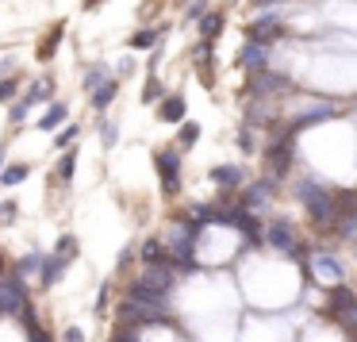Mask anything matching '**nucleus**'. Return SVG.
<instances>
[{
	"label": "nucleus",
	"mask_w": 357,
	"mask_h": 342,
	"mask_svg": "<svg viewBox=\"0 0 357 342\" xmlns=\"http://www.w3.org/2000/svg\"><path fill=\"white\" fill-rule=\"evenodd\" d=\"M300 200H303V208H307V216L315 219L323 231H334L338 211H334V196L331 193H323L315 181H303V185H300Z\"/></svg>",
	"instance_id": "nucleus-1"
},
{
	"label": "nucleus",
	"mask_w": 357,
	"mask_h": 342,
	"mask_svg": "<svg viewBox=\"0 0 357 342\" xmlns=\"http://www.w3.org/2000/svg\"><path fill=\"white\" fill-rule=\"evenodd\" d=\"M27 304H31V300H27V285H24V277H16V273H4V277H0V315L20 319Z\"/></svg>",
	"instance_id": "nucleus-2"
},
{
	"label": "nucleus",
	"mask_w": 357,
	"mask_h": 342,
	"mask_svg": "<svg viewBox=\"0 0 357 342\" xmlns=\"http://www.w3.org/2000/svg\"><path fill=\"white\" fill-rule=\"evenodd\" d=\"M292 142H296V135L288 131H277L269 139V150H265V162H269V173L273 177H280V173H288V165H292Z\"/></svg>",
	"instance_id": "nucleus-3"
},
{
	"label": "nucleus",
	"mask_w": 357,
	"mask_h": 342,
	"mask_svg": "<svg viewBox=\"0 0 357 342\" xmlns=\"http://www.w3.org/2000/svg\"><path fill=\"white\" fill-rule=\"evenodd\" d=\"M135 281H139V285H146V288H154V292H162V296H169L177 273H173L169 262H158V265H142V273Z\"/></svg>",
	"instance_id": "nucleus-4"
},
{
	"label": "nucleus",
	"mask_w": 357,
	"mask_h": 342,
	"mask_svg": "<svg viewBox=\"0 0 357 342\" xmlns=\"http://www.w3.org/2000/svg\"><path fill=\"white\" fill-rule=\"evenodd\" d=\"M154 165H158V177H162V188L173 196L181 188V154L177 150H162V154H154Z\"/></svg>",
	"instance_id": "nucleus-5"
},
{
	"label": "nucleus",
	"mask_w": 357,
	"mask_h": 342,
	"mask_svg": "<svg viewBox=\"0 0 357 342\" xmlns=\"http://www.w3.org/2000/svg\"><path fill=\"white\" fill-rule=\"evenodd\" d=\"M288 89H292V81H288L284 73L261 70V73H254V77H250L246 93H250V96H269V93H288Z\"/></svg>",
	"instance_id": "nucleus-6"
},
{
	"label": "nucleus",
	"mask_w": 357,
	"mask_h": 342,
	"mask_svg": "<svg viewBox=\"0 0 357 342\" xmlns=\"http://www.w3.org/2000/svg\"><path fill=\"white\" fill-rule=\"evenodd\" d=\"M246 31H250V43H257V47H269L273 39H280V35H284V27H280L277 16H261V20H254Z\"/></svg>",
	"instance_id": "nucleus-7"
},
{
	"label": "nucleus",
	"mask_w": 357,
	"mask_h": 342,
	"mask_svg": "<svg viewBox=\"0 0 357 342\" xmlns=\"http://www.w3.org/2000/svg\"><path fill=\"white\" fill-rule=\"evenodd\" d=\"M265 239H269V246H277V250H284V254L300 258V246H296V235H292V227H288V223H273L269 231H265Z\"/></svg>",
	"instance_id": "nucleus-8"
},
{
	"label": "nucleus",
	"mask_w": 357,
	"mask_h": 342,
	"mask_svg": "<svg viewBox=\"0 0 357 342\" xmlns=\"http://www.w3.org/2000/svg\"><path fill=\"white\" fill-rule=\"evenodd\" d=\"M62 273H66V262H62L58 254L43 258V265H39V285H43V292H47V288H54L58 281H62Z\"/></svg>",
	"instance_id": "nucleus-9"
},
{
	"label": "nucleus",
	"mask_w": 357,
	"mask_h": 342,
	"mask_svg": "<svg viewBox=\"0 0 357 342\" xmlns=\"http://www.w3.org/2000/svg\"><path fill=\"white\" fill-rule=\"evenodd\" d=\"M334 112H338V104H331V101H319L315 108H307V112H303V116L296 119L292 127H288V131L296 135V131H300V127H311V124H319V119H331Z\"/></svg>",
	"instance_id": "nucleus-10"
},
{
	"label": "nucleus",
	"mask_w": 357,
	"mask_h": 342,
	"mask_svg": "<svg viewBox=\"0 0 357 342\" xmlns=\"http://www.w3.org/2000/svg\"><path fill=\"white\" fill-rule=\"evenodd\" d=\"M265 58H269V47H257V43H246V47L238 50V66H246V70H254V73L265 70Z\"/></svg>",
	"instance_id": "nucleus-11"
},
{
	"label": "nucleus",
	"mask_w": 357,
	"mask_h": 342,
	"mask_svg": "<svg viewBox=\"0 0 357 342\" xmlns=\"http://www.w3.org/2000/svg\"><path fill=\"white\" fill-rule=\"evenodd\" d=\"M269 193H273V181H257V185H250L246 193H242V211L261 208V204L269 200Z\"/></svg>",
	"instance_id": "nucleus-12"
},
{
	"label": "nucleus",
	"mask_w": 357,
	"mask_h": 342,
	"mask_svg": "<svg viewBox=\"0 0 357 342\" xmlns=\"http://www.w3.org/2000/svg\"><path fill=\"white\" fill-rule=\"evenodd\" d=\"M158 119H162V124H181V119H185V101H181V96H162Z\"/></svg>",
	"instance_id": "nucleus-13"
},
{
	"label": "nucleus",
	"mask_w": 357,
	"mask_h": 342,
	"mask_svg": "<svg viewBox=\"0 0 357 342\" xmlns=\"http://www.w3.org/2000/svg\"><path fill=\"white\" fill-rule=\"evenodd\" d=\"M211 181H215L219 188L242 185V165H215V170H211Z\"/></svg>",
	"instance_id": "nucleus-14"
},
{
	"label": "nucleus",
	"mask_w": 357,
	"mask_h": 342,
	"mask_svg": "<svg viewBox=\"0 0 357 342\" xmlns=\"http://www.w3.org/2000/svg\"><path fill=\"white\" fill-rule=\"evenodd\" d=\"M311 269H315L323 281H338L342 277V265L334 262L331 254H315V258H311Z\"/></svg>",
	"instance_id": "nucleus-15"
},
{
	"label": "nucleus",
	"mask_w": 357,
	"mask_h": 342,
	"mask_svg": "<svg viewBox=\"0 0 357 342\" xmlns=\"http://www.w3.org/2000/svg\"><path fill=\"white\" fill-rule=\"evenodd\" d=\"M116 93H119V81H116V77H108L100 89H93V108H96V112H104L112 101H116Z\"/></svg>",
	"instance_id": "nucleus-16"
},
{
	"label": "nucleus",
	"mask_w": 357,
	"mask_h": 342,
	"mask_svg": "<svg viewBox=\"0 0 357 342\" xmlns=\"http://www.w3.org/2000/svg\"><path fill=\"white\" fill-rule=\"evenodd\" d=\"M219 31H223V12H204V16H200V35H204V43H211Z\"/></svg>",
	"instance_id": "nucleus-17"
},
{
	"label": "nucleus",
	"mask_w": 357,
	"mask_h": 342,
	"mask_svg": "<svg viewBox=\"0 0 357 342\" xmlns=\"http://www.w3.org/2000/svg\"><path fill=\"white\" fill-rule=\"evenodd\" d=\"M139 258H142V265H158V262H165V246H162V239H146V242H142V250H139Z\"/></svg>",
	"instance_id": "nucleus-18"
},
{
	"label": "nucleus",
	"mask_w": 357,
	"mask_h": 342,
	"mask_svg": "<svg viewBox=\"0 0 357 342\" xmlns=\"http://www.w3.org/2000/svg\"><path fill=\"white\" fill-rule=\"evenodd\" d=\"M334 319H338V323L346 327V331H354V334H357V296H354L349 304H342V308L334 311Z\"/></svg>",
	"instance_id": "nucleus-19"
},
{
	"label": "nucleus",
	"mask_w": 357,
	"mask_h": 342,
	"mask_svg": "<svg viewBox=\"0 0 357 342\" xmlns=\"http://www.w3.org/2000/svg\"><path fill=\"white\" fill-rule=\"evenodd\" d=\"M246 116H250V124H273V116H277V108H269L265 101H254L246 108Z\"/></svg>",
	"instance_id": "nucleus-20"
},
{
	"label": "nucleus",
	"mask_w": 357,
	"mask_h": 342,
	"mask_svg": "<svg viewBox=\"0 0 357 342\" xmlns=\"http://www.w3.org/2000/svg\"><path fill=\"white\" fill-rule=\"evenodd\" d=\"M334 227H338V235H342V239H354V235H357V208L342 211V216L334 219Z\"/></svg>",
	"instance_id": "nucleus-21"
},
{
	"label": "nucleus",
	"mask_w": 357,
	"mask_h": 342,
	"mask_svg": "<svg viewBox=\"0 0 357 342\" xmlns=\"http://www.w3.org/2000/svg\"><path fill=\"white\" fill-rule=\"evenodd\" d=\"M50 93H54V81H35V85L31 89H27V96H24V104H27V108H31V104H39L43 101V96H50Z\"/></svg>",
	"instance_id": "nucleus-22"
},
{
	"label": "nucleus",
	"mask_w": 357,
	"mask_h": 342,
	"mask_svg": "<svg viewBox=\"0 0 357 342\" xmlns=\"http://www.w3.org/2000/svg\"><path fill=\"white\" fill-rule=\"evenodd\" d=\"M158 35H162V27H142V31H135L131 47H135V50H150V47L158 43Z\"/></svg>",
	"instance_id": "nucleus-23"
},
{
	"label": "nucleus",
	"mask_w": 357,
	"mask_h": 342,
	"mask_svg": "<svg viewBox=\"0 0 357 342\" xmlns=\"http://www.w3.org/2000/svg\"><path fill=\"white\" fill-rule=\"evenodd\" d=\"M39 265H43V254H24L12 265V273H16V277H27V273H39Z\"/></svg>",
	"instance_id": "nucleus-24"
},
{
	"label": "nucleus",
	"mask_w": 357,
	"mask_h": 342,
	"mask_svg": "<svg viewBox=\"0 0 357 342\" xmlns=\"http://www.w3.org/2000/svg\"><path fill=\"white\" fill-rule=\"evenodd\" d=\"M66 116H70V112H66V104H50V112L39 119V127H43V131H54V127L62 124Z\"/></svg>",
	"instance_id": "nucleus-25"
},
{
	"label": "nucleus",
	"mask_w": 357,
	"mask_h": 342,
	"mask_svg": "<svg viewBox=\"0 0 357 342\" xmlns=\"http://www.w3.org/2000/svg\"><path fill=\"white\" fill-rule=\"evenodd\" d=\"M104 81H108V66H100V62L89 66V73H85V89H89V93H93V89H100Z\"/></svg>",
	"instance_id": "nucleus-26"
},
{
	"label": "nucleus",
	"mask_w": 357,
	"mask_h": 342,
	"mask_svg": "<svg viewBox=\"0 0 357 342\" xmlns=\"http://www.w3.org/2000/svg\"><path fill=\"white\" fill-rule=\"evenodd\" d=\"M58 258H62L66 265L73 262V258H77V239H73V235H62V239H58V250H54Z\"/></svg>",
	"instance_id": "nucleus-27"
},
{
	"label": "nucleus",
	"mask_w": 357,
	"mask_h": 342,
	"mask_svg": "<svg viewBox=\"0 0 357 342\" xmlns=\"http://www.w3.org/2000/svg\"><path fill=\"white\" fill-rule=\"evenodd\" d=\"M58 39H62V27H54V35L39 43V62H50V58H54V50H58Z\"/></svg>",
	"instance_id": "nucleus-28"
},
{
	"label": "nucleus",
	"mask_w": 357,
	"mask_h": 342,
	"mask_svg": "<svg viewBox=\"0 0 357 342\" xmlns=\"http://www.w3.org/2000/svg\"><path fill=\"white\" fill-rule=\"evenodd\" d=\"M73 165H77V150H66L62 162H58V177L70 181V177H73Z\"/></svg>",
	"instance_id": "nucleus-29"
},
{
	"label": "nucleus",
	"mask_w": 357,
	"mask_h": 342,
	"mask_svg": "<svg viewBox=\"0 0 357 342\" xmlns=\"http://www.w3.org/2000/svg\"><path fill=\"white\" fill-rule=\"evenodd\" d=\"M27 177V165H8V170H0V181L4 185H20Z\"/></svg>",
	"instance_id": "nucleus-30"
},
{
	"label": "nucleus",
	"mask_w": 357,
	"mask_h": 342,
	"mask_svg": "<svg viewBox=\"0 0 357 342\" xmlns=\"http://www.w3.org/2000/svg\"><path fill=\"white\" fill-rule=\"evenodd\" d=\"M16 89H20L16 73H12V77H4V81H0V104H4V101H12V96H16Z\"/></svg>",
	"instance_id": "nucleus-31"
},
{
	"label": "nucleus",
	"mask_w": 357,
	"mask_h": 342,
	"mask_svg": "<svg viewBox=\"0 0 357 342\" xmlns=\"http://www.w3.org/2000/svg\"><path fill=\"white\" fill-rule=\"evenodd\" d=\"M349 300H354V292H349V288H342V285L331 288V308H334V311H338L342 304H349Z\"/></svg>",
	"instance_id": "nucleus-32"
},
{
	"label": "nucleus",
	"mask_w": 357,
	"mask_h": 342,
	"mask_svg": "<svg viewBox=\"0 0 357 342\" xmlns=\"http://www.w3.org/2000/svg\"><path fill=\"white\" fill-rule=\"evenodd\" d=\"M196 139H200V127H196V124H181V147H192Z\"/></svg>",
	"instance_id": "nucleus-33"
},
{
	"label": "nucleus",
	"mask_w": 357,
	"mask_h": 342,
	"mask_svg": "<svg viewBox=\"0 0 357 342\" xmlns=\"http://www.w3.org/2000/svg\"><path fill=\"white\" fill-rule=\"evenodd\" d=\"M70 142H77V124H70V127H62V131H58V147L70 150Z\"/></svg>",
	"instance_id": "nucleus-34"
},
{
	"label": "nucleus",
	"mask_w": 357,
	"mask_h": 342,
	"mask_svg": "<svg viewBox=\"0 0 357 342\" xmlns=\"http://www.w3.org/2000/svg\"><path fill=\"white\" fill-rule=\"evenodd\" d=\"M108 342H139V331H131V327H116Z\"/></svg>",
	"instance_id": "nucleus-35"
},
{
	"label": "nucleus",
	"mask_w": 357,
	"mask_h": 342,
	"mask_svg": "<svg viewBox=\"0 0 357 342\" xmlns=\"http://www.w3.org/2000/svg\"><path fill=\"white\" fill-rule=\"evenodd\" d=\"M158 96H162V85H158V77H150V81H146V89H142V101L154 104Z\"/></svg>",
	"instance_id": "nucleus-36"
},
{
	"label": "nucleus",
	"mask_w": 357,
	"mask_h": 342,
	"mask_svg": "<svg viewBox=\"0 0 357 342\" xmlns=\"http://www.w3.org/2000/svg\"><path fill=\"white\" fill-rule=\"evenodd\" d=\"M100 142H104V150L116 147V124H104V127H100Z\"/></svg>",
	"instance_id": "nucleus-37"
},
{
	"label": "nucleus",
	"mask_w": 357,
	"mask_h": 342,
	"mask_svg": "<svg viewBox=\"0 0 357 342\" xmlns=\"http://www.w3.org/2000/svg\"><path fill=\"white\" fill-rule=\"evenodd\" d=\"M108 300H112V292H108V285H104L100 292H96V304H93V311H96V315H104V308H108Z\"/></svg>",
	"instance_id": "nucleus-38"
},
{
	"label": "nucleus",
	"mask_w": 357,
	"mask_h": 342,
	"mask_svg": "<svg viewBox=\"0 0 357 342\" xmlns=\"http://www.w3.org/2000/svg\"><path fill=\"white\" fill-rule=\"evenodd\" d=\"M62 342H85V331H77V327H66V331H62Z\"/></svg>",
	"instance_id": "nucleus-39"
},
{
	"label": "nucleus",
	"mask_w": 357,
	"mask_h": 342,
	"mask_svg": "<svg viewBox=\"0 0 357 342\" xmlns=\"http://www.w3.org/2000/svg\"><path fill=\"white\" fill-rule=\"evenodd\" d=\"M211 58V43H200V47H196V62H208Z\"/></svg>",
	"instance_id": "nucleus-40"
},
{
	"label": "nucleus",
	"mask_w": 357,
	"mask_h": 342,
	"mask_svg": "<svg viewBox=\"0 0 357 342\" xmlns=\"http://www.w3.org/2000/svg\"><path fill=\"white\" fill-rule=\"evenodd\" d=\"M238 147H242V150H254V139H250V131L238 135Z\"/></svg>",
	"instance_id": "nucleus-41"
},
{
	"label": "nucleus",
	"mask_w": 357,
	"mask_h": 342,
	"mask_svg": "<svg viewBox=\"0 0 357 342\" xmlns=\"http://www.w3.org/2000/svg\"><path fill=\"white\" fill-rule=\"evenodd\" d=\"M204 12H208V8H204V4H192V8H188V20H200Z\"/></svg>",
	"instance_id": "nucleus-42"
},
{
	"label": "nucleus",
	"mask_w": 357,
	"mask_h": 342,
	"mask_svg": "<svg viewBox=\"0 0 357 342\" xmlns=\"http://www.w3.org/2000/svg\"><path fill=\"white\" fill-rule=\"evenodd\" d=\"M254 4H280V0H254Z\"/></svg>",
	"instance_id": "nucleus-43"
},
{
	"label": "nucleus",
	"mask_w": 357,
	"mask_h": 342,
	"mask_svg": "<svg viewBox=\"0 0 357 342\" xmlns=\"http://www.w3.org/2000/svg\"><path fill=\"white\" fill-rule=\"evenodd\" d=\"M96 4H100V0H85V8H96Z\"/></svg>",
	"instance_id": "nucleus-44"
},
{
	"label": "nucleus",
	"mask_w": 357,
	"mask_h": 342,
	"mask_svg": "<svg viewBox=\"0 0 357 342\" xmlns=\"http://www.w3.org/2000/svg\"><path fill=\"white\" fill-rule=\"evenodd\" d=\"M0 158H4V147H0Z\"/></svg>",
	"instance_id": "nucleus-45"
}]
</instances>
